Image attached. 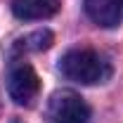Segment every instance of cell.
I'll return each instance as SVG.
<instances>
[{
  "label": "cell",
  "mask_w": 123,
  "mask_h": 123,
  "mask_svg": "<svg viewBox=\"0 0 123 123\" xmlns=\"http://www.w3.org/2000/svg\"><path fill=\"white\" fill-rule=\"evenodd\" d=\"M50 45H52L50 31H33L14 43V52H40V50H47Z\"/></svg>",
  "instance_id": "8992f818"
},
{
  "label": "cell",
  "mask_w": 123,
  "mask_h": 123,
  "mask_svg": "<svg viewBox=\"0 0 123 123\" xmlns=\"http://www.w3.org/2000/svg\"><path fill=\"white\" fill-rule=\"evenodd\" d=\"M90 107L71 90H57L47 102V123H88Z\"/></svg>",
  "instance_id": "7a4b0ae2"
},
{
  "label": "cell",
  "mask_w": 123,
  "mask_h": 123,
  "mask_svg": "<svg viewBox=\"0 0 123 123\" xmlns=\"http://www.w3.org/2000/svg\"><path fill=\"white\" fill-rule=\"evenodd\" d=\"M59 0H14L12 12L21 21H36V19H50L57 14Z\"/></svg>",
  "instance_id": "5b68a950"
},
{
  "label": "cell",
  "mask_w": 123,
  "mask_h": 123,
  "mask_svg": "<svg viewBox=\"0 0 123 123\" xmlns=\"http://www.w3.org/2000/svg\"><path fill=\"white\" fill-rule=\"evenodd\" d=\"M40 90V80H38V74L33 71V66L29 64H14L10 69V76H7V92L10 97L14 99L17 104H31L36 99V95Z\"/></svg>",
  "instance_id": "3957f363"
},
{
  "label": "cell",
  "mask_w": 123,
  "mask_h": 123,
  "mask_svg": "<svg viewBox=\"0 0 123 123\" xmlns=\"http://www.w3.org/2000/svg\"><path fill=\"white\" fill-rule=\"evenodd\" d=\"M83 7L102 29H114L123 21V0H83Z\"/></svg>",
  "instance_id": "277c9868"
},
{
  "label": "cell",
  "mask_w": 123,
  "mask_h": 123,
  "mask_svg": "<svg viewBox=\"0 0 123 123\" xmlns=\"http://www.w3.org/2000/svg\"><path fill=\"white\" fill-rule=\"evenodd\" d=\"M59 71L64 78L80 83V85H97L111 76V64L104 55L90 47H74L59 62Z\"/></svg>",
  "instance_id": "6da1fadb"
}]
</instances>
